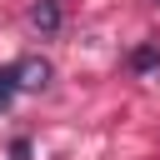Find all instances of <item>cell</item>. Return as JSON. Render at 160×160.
I'll return each mask as SVG.
<instances>
[{
    "label": "cell",
    "mask_w": 160,
    "mask_h": 160,
    "mask_svg": "<svg viewBox=\"0 0 160 160\" xmlns=\"http://www.w3.org/2000/svg\"><path fill=\"white\" fill-rule=\"evenodd\" d=\"M15 75H20V90H45L50 85V60H40V55H25V60H15Z\"/></svg>",
    "instance_id": "obj_1"
},
{
    "label": "cell",
    "mask_w": 160,
    "mask_h": 160,
    "mask_svg": "<svg viewBox=\"0 0 160 160\" xmlns=\"http://www.w3.org/2000/svg\"><path fill=\"white\" fill-rule=\"evenodd\" d=\"M30 25H35L40 35H55V30H60V5H55V0H40V5L30 10Z\"/></svg>",
    "instance_id": "obj_2"
},
{
    "label": "cell",
    "mask_w": 160,
    "mask_h": 160,
    "mask_svg": "<svg viewBox=\"0 0 160 160\" xmlns=\"http://www.w3.org/2000/svg\"><path fill=\"white\" fill-rule=\"evenodd\" d=\"M15 95H20V75H15V65H5V70H0V110H5Z\"/></svg>",
    "instance_id": "obj_3"
},
{
    "label": "cell",
    "mask_w": 160,
    "mask_h": 160,
    "mask_svg": "<svg viewBox=\"0 0 160 160\" xmlns=\"http://www.w3.org/2000/svg\"><path fill=\"white\" fill-rule=\"evenodd\" d=\"M155 60H160V50H155V45H145V50H135V55H130V65H135V70H150Z\"/></svg>",
    "instance_id": "obj_4"
}]
</instances>
